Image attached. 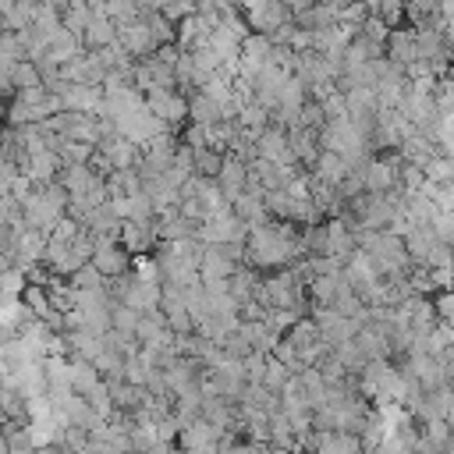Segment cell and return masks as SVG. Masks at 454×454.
<instances>
[{
  "label": "cell",
  "mask_w": 454,
  "mask_h": 454,
  "mask_svg": "<svg viewBox=\"0 0 454 454\" xmlns=\"http://www.w3.org/2000/svg\"><path fill=\"white\" fill-rule=\"evenodd\" d=\"M145 110L153 117H160L174 135H181V128L188 124V96L177 89H153L145 92Z\"/></svg>",
  "instance_id": "1"
},
{
  "label": "cell",
  "mask_w": 454,
  "mask_h": 454,
  "mask_svg": "<svg viewBox=\"0 0 454 454\" xmlns=\"http://www.w3.org/2000/svg\"><path fill=\"white\" fill-rule=\"evenodd\" d=\"M117 43L124 46V53H128L131 60L153 57V53L160 50V43H156V35H153V28H149V21H145L142 11H138L131 21H121V25H117Z\"/></svg>",
  "instance_id": "2"
},
{
  "label": "cell",
  "mask_w": 454,
  "mask_h": 454,
  "mask_svg": "<svg viewBox=\"0 0 454 454\" xmlns=\"http://www.w3.org/2000/svg\"><path fill=\"white\" fill-rule=\"evenodd\" d=\"M114 128H117V135H121V138L135 142L138 149H142V145H145L149 138H156V135L170 131V128H167V124H163L160 117H153V114H149L145 106H142V110H131V114H124V117H121V121H117Z\"/></svg>",
  "instance_id": "3"
},
{
  "label": "cell",
  "mask_w": 454,
  "mask_h": 454,
  "mask_svg": "<svg viewBox=\"0 0 454 454\" xmlns=\"http://www.w3.org/2000/svg\"><path fill=\"white\" fill-rule=\"evenodd\" d=\"M163 372H167L170 394H174V397H184V394H199V383H202V372H206V369H202L195 358H188V355H174Z\"/></svg>",
  "instance_id": "4"
},
{
  "label": "cell",
  "mask_w": 454,
  "mask_h": 454,
  "mask_svg": "<svg viewBox=\"0 0 454 454\" xmlns=\"http://www.w3.org/2000/svg\"><path fill=\"white\" fill-rule=\"evenodd\" d=\"M117 238H121V245L128 248L131 259H135V255H153L156 245H160V227H156V220H142V223L124 220Z\"/></svg>",
  "instance_id": "5"
},
{
  "label": "cell",
  "mask_w": 454,
  "mask_h": 454,
  "mask_svg": "<svg viewBox=\"0 0 454 454\" xmlns=\"http://www.w3.org/2000/svg\"><path fill=\"white\" fill-rule=\"evenodd\" d=\"M284 340L294 348V355H298L305 365H312V362L326 351V344H323V337H319V326H316L309 316H305V319H298V323L284 333Z\"/></svg>",
  "instance_id": "6"
},
{
  "label": "cell",
  "mask_w": 454,
  "mask_h": 454,
  "mask_svg": "<svg viewBox=\"0 0 454 454\" xmlns=\"http://www.w3.org/2000/svg\"><path fill=\"white\" fill-rule=\"evenodd\" d=\"M135 89H138L142 96L153 92V89H177V85H174V67L163 64L156 53L135 60Z\"/></svg>",
  "instance_id": "7"
},
{
  "label": "cell",
  "mask_w": 454,
  "mask_h": 454,
  "mask_svg": "<svg viewBox=\"0 0 454 454\" xmlns=\"http://www.w3.org/2000/svg\"><path fill=\"white\" fill-rule=\"evenodd\" d=\"M213 181H216L220 199L223 202H234L248 188V163L241 156H234V153H223V167H220V174Z\"/></svg>",
  "instance_id": "8"
},
{
  "label": "cell",
  "mask_w": 454,
  "mask_h": 454,
  "mask_svg": "<svg viewBox=\"0 0 454 454\" xmlns=\"http://www.w3.org/2000/svg\"><path fill=\"white\" fill-rule=\"evenodd\" d=\"M383 57H387L390 64H397L401 71L411 67V64L419 60L415 28H411V25H397V28H390V35H387V43H383Z\"/></svg>",
  "instance_id": "9"
},
{
  "label": "cell",
  "mask_w": 454,
  "mask_h": 454,
  "mask_svg": "<svg viewBox=\"0 0 454 454\" xmlns=\"http://www.w3.org/2000/svg\"><path fill=\"white\" fill-rule=\"evenodd\" d=\"M255 156L259 160H270V163H280V167H298L294 156H291V145H287V131H277V128H262L259 131Z\"/></svg>",
  "instance_id": "10"
},
{
  "label": "cell",
  "mask_w": 454,
  "mask_h": 454,
  "mask_svg": "<svg viewBox=\"0 0 454 454\" xmlns=\"http://www.w3.org/2000/svg\"><path fill=\"white\" fill-rule=\"evenodd\" d=\"M344 273H316L309 284H305V298L312 309H333L340 287H344Z\"/></svg>",
  "instance_id": "11"
},
{
  "label": "cell",
  "mask_w": 454,
  "mask_h": 454,
  "mask_svg": "<svg viewBox=\"0 0 454 454\" xmlns=\"http://www.w3.org/2000/svg\"><path fill=\"white\" fill-rule=\"evenodd\" d=\"M348 163L337 156V153H330V149H319V156L312 160V167L305 170L312 181H319V184H326V188H340V181L348 177Z\"/></svg>",
  "instance_id": "12"
},
{
  "label": "cell",
  "mask_w": 454,
  "mask_h": 454,
  "mask_svg": "<svg viewBox=\"0 0 454 454\" xmlns=\"http://www.w3.org/2000/svg\"><path fill=\"white\" fill-rule=\"evenodd\" d=\"M106 390H110V401H114V411H124V415H138L142 411V404L149 401V390L145 387H135V383H128V380H114V383H106Z\"/></svg>",
  "instance_id": "13"
},
{
  "label": "cell",
  "mask_w": 454,
  "mask_h": 454,
  "mask_svg": "<svg viewBox=\"0 0 454 454\" xmlns=\"http://www.w3.org/2000/svg\"><path fill=\"white\" fill-rule=\"evenodd\" d=\"M124 305H131L135 312H153V309H160V284H156L153 277H142V273L135 270V280H131V287H128V294H124Z\"/></svg>",
  "instance_id": "14"
},
{
  "label": "cell",
  "mask_w": 454,
  "mask_h": 454,
  "mask_svg": "<svg viewBox=\"0 0 454 454\" xmlns=\"http://www.w3.org/2000/svg\"><path fill=\"white\" fill-rule=\"evenodd\" d=\"M0 440L7 443V454H35L32 422H21V419H4V422H0Z\"/></svg>",
  "instance_id": "15"
},
{
  "label": "cell",
  "mask_w": 454,
  "mask_h": 454,
  "mask_svg": "<svg viewBox=\"0 0 454 454\" xmlns=\"http://www.w3.org/2000/svg\"><path fill=\"white\" fill-rule=\"evenodd\" d=\"M114 43H117V21L106 18V14H92V21L82 32V50L92 53V50H106Z\"/></svg>",
  "instance_id": "16"
},
{
  "label": "cell",
  "mask_w": 454,
  "mask_h": 454,
  "mask_svg": "<svg viewBox=\"0 0 454 454\" xmlns=\"http://www.w3.org/2000/svg\"><path fill=\"white\" fill-rule=\"evenodd\" d=\"M312 454H365V450H362V436L344 433V429H330V433H316Z\"/></svg>",
  "instance_id": "17"
},
{
  "label": "cell",
  "mask_w": 454,
  "mask_h": 454,
  "mask_svg": "<svg viewBox=\"0 0 454 454\" xmlns=\"http://www.w3.org/2000/svg\"><path fill=\"white\" fill-rule=\"evenodd\" d=\"M287 145H291V156H294V163H298L301 170H309L312 160L319 156V135L309 131V128H301V124L287 131Z\"/></svg>",
  "instance_id": "18"
},
{
  "label": "cell",
  "mask_w": 454,
  "mask_h": 454,
  "mask_svg": "<svg viewBox=\"0 0 454 454\" xmlns=\"http://www.w3.org/2000/svg\"><path fill=\"white\" fill-rule=\"evenodd\" d=\"M238 333H241V340H245L252 351H259V355H270L273 344L280 340V337L270 330L266 319H241V323H238Z\"/></svg>",
  "instance_id": "19"
},
{
  "label": "cell",
  "mask_w": 454,
  "mask_h": 454,
  "mask_svg": "<svg viewBox=\"0 0 454 454\" xmlns=\"http://www.w3.org/2000/svg\"><path fill=\"white\" fill-rule=\"evenodd\" d=\"M64 376H67V387L74 390V394H92L103 380H99V372L92 369V362H78V358H67V369H64Z\"/></svg>",
  "instance_id": "20"
},
{
  "label": "cell",
  "mask_w": 454,
  "mask_h": 454,
  "mask_svg": "<svg viewBox=\"0 0 454 454\" xmlns=\"http://www.w3.org/2000/svg\"><path fill=\"white\" fill-rule=\"evenodd\" d=\"M121 216H117V209L110 206V202H103V206H96V209H89L85 213V220H82V227H89V234H121Z\"/></svg>",
  "instance_id": "21"
},
{
  "label": "cell",
  "mask_w": 454,
  "mask_h": 454,
  "mask_svg": "<svg viewBox=\"0 0 454 454\" xmlns=\"http://www.w3.org/2000/svg\"><path fill=\"white\" fill-rule=\"evenodd\" d=\"M188 121L199 124V128H209V124L223 121V110H220V103H213L209 96H202V92L195 89V92L188 96Z\"/></svg>",
  "instance_id": "22"
},
{
  "label": "cell",
  "mask_w": 454,
  "mask_h": 454,
  "mask_svg": "<svg viewBox=\"0 0 454 454\" xmlns=\"http://www.w3.org/2000/svg\"><path fill=\"white\" fill-rule=\"evenodd\" d=\"M78 53H82V39H78V35H71L64 25H60V32L46 43V57H50V60H57V64H67V60H71V57H78Z\"/></svg>",
  "instance_id": "23"
},
{
  "label": "cell",
  "mask_w": 454,
  "mask_h": 454,
  "mask_svg": "<svg viewBox=\"0 0 454 454\" xmlns=\"http://www.w3.org/2000/svg\"><path fill=\"white\" fill-rule=\"evenodd\" d=\"M340 96H344V110H348V117H362V114H376V110H380L376 92L365 89V85H355V89H348V92H340Z\"/></svg>",
  "instance_id": "24"
},
{
  "label": "cell",
  "mask_w": 454,
  "mask_h": 454,
  "mask_svg": "<svg viewBox=\"0 0 454 454\" xmlns=\"http://www.w3.org/2000/svg\"><path fill=\"white\" fill-rule=\"evenodd\" d=\"M238 128H245V131H252V135H259L266 124H270V110L266 106H259L255 99H241V106H238Z\"/></svg>",
  "instance_id": "25"
},
{
  "label": "cell",
  "mask_w": 454,
  "mask_h": 454,
  "mask_svg": "<svg viewBox=\"0 0 454 454\" xmlns=\"http://www.w3.org/2000/svg\"><path fill=\"white\" fill-rule=\"evenodd\" d=\"M372 18H380L387 28L404 25V0H362Z\"/></svg>",
  "instance_id": "26"
},
{
  "label": "cell",
  "mask_w": 454,
  "mask_h": 454,
  "mask_svg": "<svg viewBox=\"0 0 454 454\" xmlns=\"http://www.w3.org/2000/svg\"><path fill=\"white\" fill-rule=\"evenodd\" d=\"M156 227H160V241H184V238H195V227L199 223H192V220H184V216H160L156 220Z\"/></svg>",
  "instance_id": "27"
},
{
  "label": "cell",
  "mask_w": 454,
  "mask_h": 454,
  "mask_svg": "<svg viewBox=\"0 0 454 454\" xmlns=\"http://www.w3.org/2000/svg\"><path fill=\"white\" fill-rule=\"evenodd\" d=\"M192 163H195V174H199V177H209V181H213V177L220 174V167H223V153L202 145V149H192Z\"/></svg>",
  "instance_id": "28"
},
{
  "label": "cell",
  "mask_w": 454,
  "mask_h": 454,
  "mask_svg": "<svg viewBox=\"0 0 454 454\" xmlns=\"http://www.w3.org/2000/svg\"><path fill=\"white\" fill-rule=\"evenodd\" d=\"M7 85H11V92H25V89H35V85H43V82H39V71H35L32 60H18V64L11 67Z\"/></svg>",
  "instance_id": "29"
},
{
  "label": "cell",
  "mask_w": 454,
  "mask_h": 454,
  "mask_svg": "<svg viewBox=\"0 0 454 454\" xmlns=\"http://www.w3.org/2000/svg\"><path fill=\"white\" fill-rule=\"evenodd\" d=\"M312 369H316V372L323 376V383H340V380L348 376V369L340 365V358H337V355H333L330 348H326V351H323V355H319V358L312 362Z\"/></svg>",
  "instance_id": "30"
},
{
  "label": "cell",
  "mask_w": 454,
  "mask_h": 454,
  "mask_svg": "<svg viewBox=\"0 0 454 454\" xmlns=\"http://www.w3.org/2000/svg\"><path fill=\"white\" fill-rule=\"evenodd\" d=\"M57 156H60V167L64 163H89L96 156V145H89V142H60Z\"/></svg>",
  "instance_id": "31"
},
{
  "label": "cell",
  "mask_w": 454,
  "mask_h": 454,
  "mask_svg": "<svg viewBox=\"0 0 454 454\" xmlns=\"http://www.w3.org/2000/svg\"><path fill=\"white\" fill-rule=\"evenodd\" d=\"M67 284H71L74 291H103V284H106V280L96 273V266H92V262H85L82 270H74V273L67 277Z\"/></svg>",
  "instance_id": "32"
},
{
  "label": "cell",
  "mask_w": 454,
  "mask_h": 454,
  "mask_svg": "<svg viewBox=\"0 0 454 454\" xmlns=\"http://www.w3.org/2000/svg\"><path fill=\"white\" fill-rule=\"evenodd\" d=\"M287 380H291V372L284 369V362H277V358L270 355V362H266V372H262V383H259V387H266L270 394H280V390L287 387Z\"/></svg>",
  "instance_id": "33"
},
{
  "label": "cell",
  "mask_w": 454,
  "mask_h": 454,
  "mask_svg": "<svg viewBox=\"0 0 454 454\" xmlns=\"http://www.w3.org/2000/svg\"><path fill=\"white\" fill-rule=\"evenodd\" d=\"M138 316H142V312H135L131 305H124V301H114V309H110V326H114V330H124V333H135V326H138Z\"/></svg>",
  "instance_id": "34"
},
{
  "label": "cell",
  "mask_w": 454,
  "mask_h": 454,
  "mask_svg": "<svg viewBox=\"0 0 454 454\" xmlns=\"http://www.w3.org/2000/svg\"><path fill=\"white\" fill-rule=\"evenodd\" d=\"M419 433H422L429 443H436V447H447V443H450V436H454V429L447 426V419H429V422H419Z\"/></svg>",
  "instance_id": "35"
},
{
  "label": "cell",
  "mask_w": 454,
  "mask_h": 454,
  "mask_svg": "<svg viewBox=\"0 0 454 454\" xmlns=\"http://www.w3.org/2000/svg\"><path fill=\"white\" fill-rule=\"evenodd\" d=\"M298 124L319 135V131H323V124H326V110H323V103H319V99H309V103L301 106V114H298Z\"/></svg>",
  "instance_id": "36"
},
{
  "label": "cell",
  "mask_w": 454,
  "mask_h": 454,
  "mask_svg": "<svg viewBox=\"0 0 454 454\" xmlns=\"http://www.w3.org/2000/svg\"><path fill=\"white\" fill-rule=\"evenodd\" d=\"M266 362H270V355H259V351H252L248 358H241V369H245V383L259 387V383H262V372H266Z\"/></svg>",
  "instance_id": "37"
},
{
  "label": "cell",
  "mask_w": 454,
  "mask_h": 454,
  "mask_svg": "<svg viewBox=\"0 0 454 454\" xmlns=\"http://www.w3.org/2000/svg\"><path fill=\"white\" fill-rule=\"evenodd\" d=\"M160 14H163L170 25H177V21H184V18L195 14V0H170V4L160 7Z\"/></svg>",
  "instance_id": "38"
},
{
  "label": "cell",
  "mask_w": 454,
  "mask_h": 454,
  "mask_svg": "<svg viewBox=\"0 0 454 454\" xmlns=\"http://www.w3.org/2000/svg\"><path fill=\"white\" fill-rule=\"evenodd\" d=\"M216 344H220V348H223V355H227V358H234V362H241V358H248V355H252V348L241 340V333H238V330H234V333H227V337H223V340H216Z\"/></svg>",
  "instance_id": "39"
},
{
  "label": "cell",
  "mask_w": 454,
  "mask_h": 454,
  "mask_svg": "<svg viewBox=\"0 0 454 454\" xmlns=\"http://www.w3.org/2000/svg\"><path fill=\"white\" fill-rule=\"evenodd\" d=\"M14 177H18V163H0V192H7Z\"/></svg>",
  "instance_id": "40"
},
{
  "label": "cell",
  "mask_w": 454,
  "mask_h": 454,
  "mask_svg": "<svg viewBox=\"0 0 454 454\" xmlns=\"http://www.w3.org/2000/svg\"><path fill=\"white\" fill-rule=\"evenodd\" d=\"M241 454H273L270 443H252V440H241Z\"/></svg>",
  "instance_id": "41"
},
{
  "label": "cell",
  "mask_w": 454,
  "mask_h": 454,
  "mask_svg": "<svg viewBox=\"0 0 454 454\" xmlns=\"http://www.w3.org/2000/svg\"><path fill=\"white\" fill-rule=\"evenodd\" d=\"M443 387L454 394V358H450V362H443Z\"/></svg>",
  "instance_id": "42"
},
{
  "label": "cell",
  "mask_w": 454,
  "mask_h": 454,
  "mask_svg": "<svg viewBox=\"0 0 454 454\" xmlns=\"http://www.w3.org/2000/svg\"><path fill=\"white\" fill-rule=\"evenodd\" d=\"M266 0H234V7L241 11V14H248V11H255V7H262Z\"/></svg>",
  "instance_id": "43"
},
{
  "label": "cell",
  "mask_w": 454,
  "mask_h": 454,
  "mask_svg": "<svg viewBox=\"0 0 454 454\" xmlns=\"http://www.w3.org/2000/svg\"><path fill=\"white\" fill-rule=\"evenodd\" d=\"M174 447H177V443H167V440H156V443L149 447V454H170Z\"/></svg>",
  "instance_id": "44"
},
{
  "label": "cell",
  "mask_w": 454,
  "mask_h": 454,
  "mask_svg": "<svg viewBox=\"0 0 454 454\" xmlns=\"http://www.w3.org/2000/svg\"><path fill=\"white\" fill-rule=\"evenodd\" d=\"M319 4H326V7H333V11L340 14V11H344L348 4H355V0H319Z\"/></svg>",
  "instance_id": "45"
},
{
  "label": "cell",
  "mask_w": 454,
  "mask_h": 454,
  "mask_svg": "<svg viewBox=\"0 0 454 454\" xmlns=\"http://www.w3.org/2000/svg\"><path fill=\"white\" fill-rule=\"evenodd\" d=\"M4 270H11V259H7V255H0V273H4Z\"/></svg>",
  "instance_id": "46"
},
{
  "label": "cell",
  "mask_w": 454,
  "mask_h": 454,
  "mask_svg": "<svg viewBox=\"0 0 454 454\" xmlns=\"http://www.w3.org/2000/svg\"><path fill=\"white\" fill-rule=\"evenodd\" d=\"M35 4H39V7H53V0H35Z\"/></svg>",
  "instance_id": "47"
},
{
  "label": "cell",
  "mask_w": 454,
  "mask_h": 454,
  "mask_svg": "<svg viewBox=\"0 0 454 454\" xmlns=\"http://www.w3.org/2000/svg\"><path fill=\"white\" fill-rule=\"evenodd\" d=\"M124 454H142V450H124Z\"/></svg>",
  "instance_id": "48"
},
{
  "label": "cell",
  "mask_w": 454,
  "mask_h": 454,
  "mask_svg": "<svg viewBox=\"0 0 454 454\" xmlns=\"http://www.w3.org/2000/svg\"><path fill=\"white\" fill-rule=\"evenodd\" d=\"M316 4H319V0H316Z\"/></svg>",
  "instance_id": "49"
}]
</instances>
